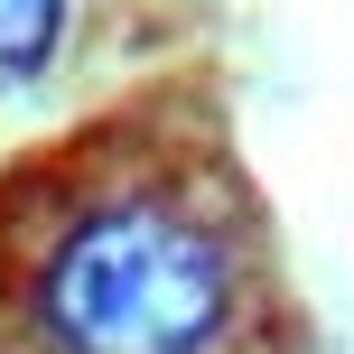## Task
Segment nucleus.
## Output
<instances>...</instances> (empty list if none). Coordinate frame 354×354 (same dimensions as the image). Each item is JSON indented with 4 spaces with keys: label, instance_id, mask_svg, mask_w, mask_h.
<instances>
[{
    "label": "nucleus",
    "instance_id": "nucleus-1",
    "mask_svg": "<svg viewBox=\"0 0 354 354\" xmlns=\"http://www.w3.org/2000/svg\"><path fill=\"white\" fill-rule=\"evenodd\" d=\"M19 308L37 354H233L252 261L233 214L187 168H140L66 205Z\"/></svg>",
    "mask_w": 354,
    "mask_h": 354
},
{
    "label": "nucleus",
    "instance_id": "nucleus-2",
    "mask_svg": "<svg viewBox=\"0 0 354 354\" xmlns=\"http://www.w3.org/2000/svg\"><path fill=\"white\" fill-rule=\"evenodd\" d=\"M75 37V0H0V103L47 84Z\"/></svg>",
    "mask_w": 354,
    "mask_h": 354
}]
</instances>
